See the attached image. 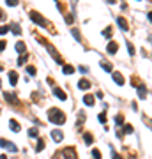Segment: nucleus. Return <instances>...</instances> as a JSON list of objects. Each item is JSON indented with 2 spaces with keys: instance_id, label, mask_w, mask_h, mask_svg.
<instances>
[{
  "instance_id": "473e14b6",
  "label": "nucleus",
  "mask_w": 152,
  "mask_h": 159,
  "mask_svg": "<svg viewBox=\"0 0 152 159\" xmlns=\"http://www.w3.org/2000/svg\"><path fill=\"white\" fill-rule=\"evenodd\" d=\"M27 71H28V74H32V76H35V69L30 65V67H27Z\"/></svg>"
},
{
  "instance_id": "423d86ee",
  "label": "nucleus",
  "mask_w": 152,
  "mask_h": 159,
  "mask_svg": "<svg viewBox=\"0 0 152 159\" xmlns=\"http://www.w3.org/2000/svg\"><path fill=\"white\" fill-rule=\"evenodd\" d=\"M46 48H48V50H50V51H51L53 59L57 60V62H59V64H62V59H60V57H59V53H57V50H55V48H53L51 44H46Z\"/></svg>"
},
{
  "instance_id": "c03bdc74",
  "label": "nucleus",
  "mask_w": 152,
  "mask_h": 159,
  "mask_svg": "<svg viewBox=\"0 0 152 159\" xmlns=\"http://www.w3.org/2000/svg\"><path fill=\"white\" fill-rule=\"evenodd\" d=\"M0 87H2V80H0Z\"/></svg>"
},
{
  "instance_id": "b1692460",
  "label": "nucleus",
  "mask_w": 152,
  "mask_h": 159,
  "mask_svg": "<svg viewBox=\"0 0 152 159\" xmlns=\"http://www.w3.org/2000/svg\"><path fill=\"white\" fill-rule=\"evenodd\" d=\"M37 133H39V131L35 129V127H30V129H28V134H30V138H35V136H37Z\"/></svg>"
},
{
  "instance_id": "dca6fc26",
  "label": "nucleus",
  "mask_w": 152,
  "mask_h": 159,
  "mask_svg": "<svg viewBox=\"0 0 152 159\" xmlns=\"http://www.w3.org/2000/svg\"><path fill=\"white\" fill-rule=\"evenodd\" d=\"M83 103H85V104H87V106H94V97H92V95H85V97H83Z\"/></svg>"
},
{
  "instance_id": "5701e85b",
  "label": "nucleus",
  "mask_w": 152,
  "mask_h": 159,
  "mask_svg": "<svg viewBox=\"0 0 152 159\" xmlns=\"http://www.w3.org/2000/svg\"><path fill=\"white\" fill-rule=\"evenodd\" d=\"M27 59H28V55H21V57H20V59H18V65H21V64H25V62H27Z\"/></svg>"
},
{
  "instance_id": "79ce46f5",
  "label": "nucleus",
  "mask_w": 152,
  "mask_h": 159,
  "mask_svg": "<svg viewBox=\"0 0 152 159\" xmlns=\"http://www.w3.org/2000/svg\"><path fill=\"white\" fill-rule=\"evenodd\" d=\"M129 159H136V157H135V156H131V157H129Z\"/></svg>"
},
{
  "instance_id": "f8f14e48",
  "label": "nucleus",
  "mask_w": 152,
  "mask_h": 159,
  "mask_svg": "<svg viewBox=\"0 0 152 159\" xmlns=\"http://www.w3.org/2000/svg\"><path fill=\"white\" fill-rule=\"evenodd\" d=\"M78 87L82 88V90H87V88H90V81L83 78V80H80V81H78Z\"/></svg>"
},
{
  "instance_id": "58836bf2",
  "label": "nucleus",
  "mask_w": 152,
  "mask_h": 159,
  "mask_svg": "<svg viewBox=\"0 0 152 159\" xmlns=\"http://www.w3.org/2000/svg\"><path fill=\"white\" fill-rule=\"evenodd\" d=\"M2 18H6V14H4V12H2V9H0V20H2Z\"/></svg>"
},
{
  "instance_id": "f03ea898",
  "label": "nucleus",
  "mask_w": 152,
  "mask_h": 159,
  "mask_svg": "<svg viewBox=\"0 0 152 159\" xmlns=\"http://www.w3.org/2000/svg\"><path fill=\"white\" fill-rule=\"evenodd\" d=\"M30 20H32V21H35L37 25H41V27H44V25H46V20H44L39 12H35V11H30Z\"/></svg>"
},
{
  "instance_id": "e433bc0d",
  "label": "nucleus",
  "mask_w": 152,
  "mask_h": 159,
  "mask_svg": "<svg viewBox=\"0 0 152 159\" xmlns=\"http://www.w3.org/2000/svg\"><path fill=\"white\" fill-rule=\"evenodd\" d=\"M73 35H74L76 39H78V41H80V34H78V30H73Z\"/></svg>"
},
{
  "instance_id": "a211bd4d",
  "label": "nucleus",
  "mask_w": 152,
  "mask_h": 159,
  "mask_svg": "<svg viewBox=\"0 0 152 159\" xmlns=\"http://www.w3.org/2000/svg\"><path fill=\"white\" fill-rule=\"evenodd\" d=\"M83 140H85V143H87V145H92L94 138H92V134H88V133H85V134H83Z\"/></svg>"
},
{
  "instance_id": "a18cd8bd",
  "label": "nucleus",
  "mask_w": 152,
  "mask_h": 159,
  "mask_svg": "<svg viewBox=\"0 0 152 159\" xmlns=\"http://www.w3.org/2000/svg\"><path fill=\"white\" fill-rule=\"evenodd\" d=\"M55 2H57V0H55Z\"/></svg>"
},
{
  "instance_id": "0eeeda50",
  "label": "nucleus",
  "mask_w": 152,
  "mask_h": 159,
  "mask_svg": "<svg viewBox=\"0 0 152 159\" xmlns=\"http://www.w3.org/2000/svg\"><path fill=\"white\" fill-rule=\"evenodd\" d=\"M62 156H64V159H76V154H74L73 148H65Z\"/></svg>"
},
{
  "instance_id": "4468645a",
  "label": "nucleus",
  "mask_w": 152,
  "mask_h": 159,
  "mask_svg": "<svg viewBox=\"0 0 152 159\" xmlns=\"http://www.w3.org/2000/svg\"><path fill=\"white\" fill-rule=\"evenodd\" d=\"M9 126H11V131H14V133H20V129H21L14 118H12V120H9Z\"/></svg>"
},
{
  "instance_id": "f3484780",
  "label": "nucleus",
  "mask_w": 152,
  "mask_h": 159,
  "mask_svg": "<svg viewBox=\"0 0 152 159\" xmlns=\"http://www.w3.org/2000/svg\"><path fill=\"white\" fill-rule=\"evenodd\" d=\"M101 67H103V69H104L106 73H111V71H113L111 64H108V62H103V60H101Z\"/></svg>"
},
{
  "instance_id": "393cba45",
  "label": "nucleus",
  "mask_w": 152,
  "mask_h": 159,
  "mask_svg": "<svg viewBox=\"0 0 152 159\" xmlns=\"http://www.w3.org/2000/svg\"><path fill=\"white\" fill-rule=\"evenodd\" d=\"M115 124H117V126H122L124 124V117L122 115H117V117H115Z\"/></svg>"
},
{
  "instance_id": "ea45409f",
  "label": "nucleus",
  "mask_w": 152,
  "mask_h": 159,
  "mask_svg": "<svg viewBox=\"0 0 152 159\" xmlns=\"http://www.w3.org/2000/svg\"><path fill=\"white\" fill-rule=\"evenodd\" d=\"M106 2H108V4H115L117 0H106Z\"/></svg>"
},
{
  "instance_id": "bb28decb",
  "label": "nucleus",
  "mask_w": 152,
  "mask_h": 159,
  "mask_svg": "<svg viewBox=\"0 0 152 159\" xmlns=\"http://www.w3.org/2000/svg\"><path fill=\"white\" fill-rule=\"evenodd\" d=\"M92 157L94 159H101V152L97 150V148H94V150H92Z\"/></svg>"
},
{
  "instance_id": "c85d7f7f",
  "label": "nucleus",
  "mask_w": 152,
  "mask_h": 159,
  "mask_svg": "<svg viewBox=\"0 0 152 159\" xmlns=\"http://www.w3.org/2000/svg\"><path fill=\"white\" fill-rule=\"evenodd\" d=\"M6 4L9 7H14V6H18V0H6Z\"/></svg>"
},
{
  "instance_id": "4be33fe9",
  "label": "nucleus",
  "mask_w": 152,
  "mask_h": 159,
  "mask_svg": "<svg viewBox=\"0 0 152 159\" xmlns=\"http://www.w3.org/2000/svg\"><path fill=\"white\" fill-rule=\"evenodd\" d=\"M124 126V133L129 134V133H133V126H129V124H122Z\"/></svg>"
},
{
  "instance_id": "ddd939ff",
  "label": "nucleus",
  "mask_w": 152,
  "mask_h": 159,
  "mask_svg": "<svg viewBox=\"0 0 152 159\" xmlns=\"http://www.w3.org/2000/svg\"><path fill=\"white\" fill-rule=\"evenodd\" d=\"M147 94H149V90H147L143 85H138V95H140V99H145Z\"/></svg>"
},
{
  "instance_id": "9d476101",
  "label": "nucleus",
  "mask_w": 152,
  "mask_h": 159,
  "mask_svg": "<svg viewBox=\"0 0 152 159\" xmlns=\"http://www.w3.org/2000/svg\"><path fill=\"white\" fill-rule=\"evenodd\" d=\"M113 81L117 83V85H124V76L120 73H113Z\"/></svg>"
},
{
  "instance_id": "20e7f679",
  "label": "nucleus",
  "mask_w": 152,
  "mask_h": 159,
  "mask_svg": "<svg viewBox=\"0 0 152 159\" xmlns=\"http://www.w3.org/2000/svg\"><path fill=\"white\" fill-rule=\"evenodd\" d=\"M53 94L57 95V99H60V101H65V99H67L65 92L62 90V88H59V87H53Z\"/></svg>"
},
{
  "instance_id": "6e6552de",
  "label": "nucleus",
  "mask_w": 152,
  "mask_h": 159,
  "mask_svg": "<svg viewBox=\"0 0 152 159\" xmlns=\"http://www.w3.org/2000/svg\"><path fill=\"white\" fill-rule=\"evenodd\" d=\"M51 138L55 141H62V140H64V134H62L59 129H55V131H51Z\"/></svg>"
},
{
  "instance_id": "1a4fd4ad",
  "label": "nucleus",
  "mask_w": 152,
  "mask_h": 159,
  "mask_svg": "<svg viewBox=\"0 0 152 159\" xmlns=\"http://www.w3.org/2000/svg\"><path fill=\"white\" fill-rule=\"evenodd\" d=\"M117 23L120 25V28H122V30H127V28H129V25H127V21H126V18H122V16L117 18Z\"/></svg>"
},
{
  "instance_id": "39448f33",
  "label": "nucleus",
  "mask_w": 152,
  "mask_h": 159,
  "mask_svg": "<svg viewBox=\"0 0 152 159\" xmlns=\"http://www.w3.org/2000/svg\"><path fill=\"white\" fill-rule=\"evenodd\" d=\"M117 50H118V44L115 41H110V42H108V46H106V51H108V53H111V55H113V53H117Z\"/></svg>"
},
{
  "instance_id": "7c9ffc66",
  "label": "nucleus",
  "mask_w": 152,
  "mask_h": 159,
  "mask_svg": "<svg viewBox=\"0 0 152 159\" xmlns=\"http://www.w3.org/2000/svg\"><path fill=\"white\" fill-rule=\"evenodd\" d=\"M111 159H122V157H120V156H118V154L115 152L113 148H111Z\"/></svg>"
},
{
  "instance_id": "37998d69",
  "label": "nucleus",
  "mask_w": 152,
  "mask_h": 159,
  "mask_svg": "<svg viewBox=\"0 0 152 159\" xmlns=\"http://www.w3.org/2000/svg\"><path fill=\"white\" fill-rule=\"evenodd\" d=\"M0 71H4V67H2V65H0Z\"/></svg>"
},
{
  "instance_id": "f257e3e1",
  "label": "nucleus",
  "mask_w": 152,
  "mask_h": 159,
  "mask_svg": "<svg viewBox=\"0 0 152 159\" xmlns=\"http://www.w3.org/2000/svg\"><path fill=\"white\" fill-rule=\"evenodd\" d=\"M48 120L53 124H57V126H60V124L65 122V115L60 110H57V108H51L50 112H48Z\"/></svg>"
},
{
  "instance_id": "c756f323",
  "label": "nucleus",
  "mask_w": 152,
  "mask_h": 159,
  "mask_svg": "<svg viewBox=\"0 0 152 159\" xmlns=\"http://www.w3.org/2000/svg\"><path fill=\"white\" fill-rule=\"evenodd\" d=\"M97 118H99V122L104 124L106 122V113H99V117H97Z\"/></svg>"
},
{
  "instance_id": "aec40b11",
  "label": "nucleus",
  "mask_w": 152,
  "mask_h": 159,
  "mask_svg": "<svg viewBox=\"0 0 152 159\" xmlns=\"http://www.w3.org/2000/svg\"><path fill=\"white\" fill-rule=\"evenodd\" d=\"M42 148H44V140H41V138H39V141H37V147H35V150H37V152H41Z\"/></svg>"
},
{
  "instance_id": "6ab92c4d",
  "label": "nucleus",
  "mask_w": 152,
  "mask_h": 159,
  "mask_svg": "<svg viewBox=\"0 0 152 159\" xmlns=\"http://www.w3.org/2000/svg\"><path fill=\"white\" fill-rule=\"evenodd\" d=\"M16 51L25 53V42H21V41H18V42H16Z\"/></svg>"
},
{
  "instance_id": "9b49d317",
  "label": "nucleus",
  "mask_w": 152,
  "mask_h": 159,
  "mask_svg": "<svg viewBox=\"0 0 152 159\" xmlns=\"http://www.w3.org/2000/svg\"><path fill=\"white\" fill-rule=\"evenodd\" d=\"M9 81H11L12 87H16V85H18V74L14 73V71H11V73H9Z\"/></svg>"
},
{
  "instance_id": "f704fd0d",
  "label": "nucleus",
  "mask_w": 152,
  "mask_h": 159,
  "mask_svg": "<svg viewBox=\"0 0 152 159\" xmlns=\"http://www.w3.org/2000/svg\"><path fill=\"white\" fill-rule=\"evenodd\" d=\"M65 21H67V23H73V14H67V16H65Z\"/></svg>"
},
{
  "instance_id": "412c9836",
  "label": "nucleus",
  "mask_w": 152,
  "mask_h": 159,
  "mask_svg": "<svg viewBox=\"0 0 152 159\" xmlns=\"http://www.w3.org/2000/svg\"><path fill=\"white\" fill-rule=\"evenodd\" d=\"M64 73L65 74H73L74 73V67L73 65H64Z\"/></svg>"
},
{
  "instance_id": "c9c22d12",
  "label": "nucleus",
  "mask_w": 152,
  "mask_h": 159,
  "mask_svg": "<svg viewBox=\"0 0 152 159\" xmlns=\"http://www.w3.org/2000/svg\"><path fill=\"white\" fill-rule=\"evenodd\" d=\"M78 69H80V73H83V74H87V73H88V69H87V67H83V65H82V67H78Z\"/></svg>"
},
{
  "instance_id": "4c0bfd02",
  "label": "nucleus",
  "mask_w": 152,
  "mask_h": 159,
  "mask_svg": "<svg viewBox=\"0 0 152 159\" xmlns=\"http://www.w3.org/2000/svg\"><path fill=\"white\" fill-rule=\"evenodd\" d=\"M4 48H6V41H0V51H2Z\"/></svg>"
},
{
  "instance_id": "2f4dec72",
  "label": "nucleus",
  "mask_w": 152,
  "mask_h": 159,
  "mask_svg": "<svg viewBox=\"0 0 152 159\" xmlns=\"http://www.w3.org/2000/svg\"><path fill=\"white\" fill-rule=\"evenodd\" d=\"M9 32V27H0V34L4 35V34H7Z\"/></svg>"
},
{
  "instance_id": "a878e982",
  "label": "nucleus",
  "mask_w": 152,
  "mask_h": 159,
  "mask_svg": "<svg viewBox=\"0 0 152 159\" xmlns=\"http://www.w3.org/2000/svg\"><path fill=\"white\" fill-rule=\"evenodd\" d=\"M11 27H12V28H9V30H12V32H14V34H18V35L21 34V28H20V27H18V25H11Z\"/></svg>"
},
{
  "instance_id": "a19ab883",
  "label": "nucleus",
  "mask_w": 152,
  "mask_h": 159,
  "mask_svg": "<svg viewBox=\"0 0 152 159\" xmlns=\"http://www.w3.org/2000/svg\"><path fill=\"white\" fill-rule=\"evenodd\" d=\"M0 159H7V157H6V156H0Z\"/></svg>"
},
{
  "instance_id": "cd10ccee",
  "label": "nucleus",
  "mask_w": 152,
  "mask_h": 159,
  "mask_svg": "<svg viewBox=\"0 0 152 159\" xmlns=\"http://www.w3.org/2000/svg\"><path fill=\"white\" fill-rule=\"evenodd\" d=\"M127 51H129V55H135V46L131 42H127Z\"/></svg>"
},
{
  "instance_id": "7ed1b4c3",
  "label": "nucleus",
  "mask_w": 152,
  "mask_h": 159,
  "mask_svg": "<svg viewBox=\"0 0 152 159\" xmlns=\"http://www.w3.org/2000/svg\"><path fill=\"white\" fill-rule=\"evenodd\" d=\"M0 147H2V148H7L9 152H18V147H16V145H14V143H11V141H7V140H4V138L0 140Z\"/></svg>"
},
{
  "instance_id": "72a5a7b5",
  "label": "nucleus",
  "mask_w": 152,
  "mask_h": 159,
  "mask_svg": "<svg viewBox=\"0 0 152 159\" xmlns=\"http://www.w3.org/2000/svg\"><path fill=\"white\" fill-rule=\"evenodd\" d=\"M103 35H104V37H110L111 35V28H106L104 32H103Z\"/></svg>"
},
{
  "instance_id": "2eb2a0df",
  "label": "nucleus",
  "mask_w": 152,
  "mask_h": 159,
  "mask_svg": "<svg viewBox=\"0 0 152 159\" xmlns=\"http://www.w3.org/2000/svg\"><path fill=\"white\" fill-rule=\"evenodd\" d=\"M4 97H6L9 103H12V104H18V99H16V95H12V94H9V92H6L4 94Z\"/></svg>"
}]
</instances>
